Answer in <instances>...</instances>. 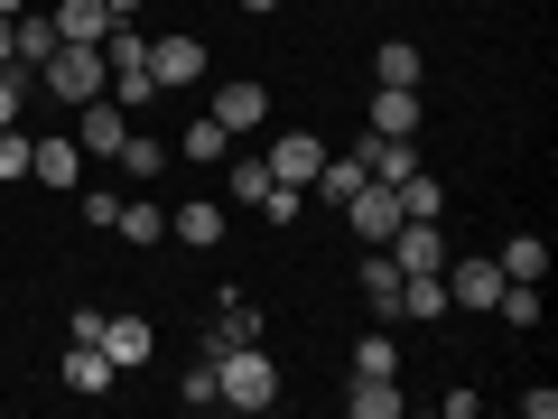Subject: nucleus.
Returning <instances> with one entry per match:
<instances>
[{
    "instance_id": "nucleus-1",
    "label": "nucleus",
    "mask_w": 558,
    "mask_h": 419,
    "mask_svg": "<svg viewBox=\"0 0 558 419\" xmlns=\"http://www.w3.org/2000/svg\"><path fill=\"white\" fill-rule=\"evenodd\" d=\"M215 400L223 410H270L279 400V363L260 355V345H223L215 355Z\"/></svg>"
},
{
    "instance_id": "nucleus-2",
    "label": "nucleus",
    "mask_w": 558,
    "mask_h": 419,
    "mask_svg": "<svg viewBox=\"0 0 558 419\" xmlns=\"http://www.w3.org/2000/svg\"><path fill=\"white\" fill-rule=\"evenodd\" d=\"M38 94H57L65 112H75V103H94V94H112V65H102V47H75V38H57V57L38 65Z\"/></svg>"
},
{
    "instance_id": "nucleus-3",
    "label": "nucleus",
    "mask_w": 558,
    "mask_h": 419,
    "mask_svg": "<svg viewBox=\"0 0 558 419\" xmlns=\"http://www.w3.org/2000/svg\"><path fill=\"white\" fill-rule=\"evenodd\" d=\"M447 318H494V299H502V261L494 252H447Z\"/></svg>"
},
{
    "instance_id": "nucleus-4",
    "label": "nucleus",
    "mask_w": 558,
    "mask_h": 419,
    "mask_svg": "<svg viewBox=\"0 0 558 419\" xmlns=\"http://www.w3.org/2000/svg\"><path fill=\"white\" fill-rule=\"evenodd\" d=\"M149 84H159V94H186V84H205V38H186V28H159V38H149Z\"/></svg>"
},
{
    "instance_id": "nucleus-5",
    "label": "nucleus",
    "mask_w": 558,
    "mask_h": 419,
    "mask_svg": "<svg viewBox=\"0 0 558 419\" xmlns=\"http://www.w3.org/2000/svg\"><path fill=\"white\" fill-rule=\"evenodd\" d=\"M121 140H131V112H121L112 94L75 103V149H84V159H94V168H112V149H121Z\"/></svg>"
},
{
    "instance_id": "nucleus-6",
    "label": "nucleus",
    "mask_w": 558,
    "mask_h": 419,
    "mask_svg": "<svg viewBox=\"0 0 558 419\" xmlns=\"http://www.w3.org/2000/svg\"><path fill=\"white\" fill-rule=\"evenodd\" d=\"M28 178H38V187H57V196H75V187L94 178V159L75 149V131H47L38 149H28Z\"/></svg>"
},
{
    "instance_id": "nucleus-7",
    "label": "nucleus",
    "mask_w": 558,
    "mask_h": 419,
    "mask_svg": "<svg viewBox=\"0 0 558 419\" xmlns=\"http://www.w3.org/2000/svg\"><path fill=\"white\" fill-rule=\"evenodd\" d=\"M260 168H270L279 187H317V168H326V140H317V131H279Z\"/></svg>"
},
{
    "instance_id": "nucleus-8",
    "label": "nucleus",
    "mask_w": 558,
    "mask_h": 419,
    "mask_svg": "<svg viewBox=\"0 0 558 419\" xmlns=\"http://www.w3.org/2000/svg\"><path fill=\"white\" fill-rule=\"evenodd\" d=\"M447 252H457V242L438 234V215H400V234H391V261H400V271H447Z\"/></svg>"
},
{
    "instance_id": "nucleus-9",
    "label": "nucleus",
    "mask_w": 558,
    "mask_h": 419,
    "mask_svg": "<svg viewBox=\"0 0 558 419\" xmlns=\"http://www.w3.org/2000/svg\"><path fill=\"white\" fill-rule=\"evenodd\" d=\"M344 224H354L363 242H391V234H400V196H391L381 178H363L354 196H344Z\"/></svg>"
},
{
    "instance_id": "nucleus-10",
    "label": "nucleus",
    "mask_w": 558,
    "mask_h": 419,
    "mask_svg": "<svg viewBox=\"0 0 558 419\" xmlns=\"http://www.w3.org/2000/svg\"><path fill=\"white\" fill-rule=\"evenodd\" d=\"M168 234H178L186 252H215V242L233 234V205H215V196H196V205H178V215H168Z\"/></svg>"
},
{
    "instance_id": "nucleus-11",
    "label": "nucleus",
    "mask_w": 558,
    "mask_h": 419,
    "mask_svg": "<svg viewBox=\"0 0 558 419\" xmlns=\"http://www.w3.org/2000/svg\"><path fill=\"white\" fill-rule=\"evenodd\" d=\"M57 382H65V392H84V400H102V392H112V382H121V363L102 355V345H65Z\"/></svg>"
},
{
    "instance_id": "nucleus-12",
    "label": "nucleus",
    "mask_w": 558,
    "mask_h": 419,
    "mask_svg": "<svg viewBox=\"0 0 558 419\" xmlns=\"http://www.w3.org/2000/svg\"><path fill=\"white\" fill-rule=\"evenodd\" d=\"M205 112L242 140V131H260V121H270V94H260V84H215V103H205Z\"/></svg>"
},
{
    "instance_id": "nucleus-13",
    "label": "nucleus",
    "mask_w": 558,
    "mask_h": 419,
    "mask_svg": "<svg viewBox=\"0 0 558 419\" xmlns=\"http://www.w3.org/2000/svg\"><path fill=\"white\" fill-rule=\"evenodd\" d=\"M94 345H102V355L121 363V373H140V363H149V345H159V336H149V326H140V318H102V326H94Z\"/></svg>"
},
{
    "instance_id": "nucleus-14",
    "label": "nucleus",
    "mask_w": 558,
    "mask_h": 419,
    "mask_svg": "<svg viewBox=\"0 0 558 419\" xmlns=\"http://www.w3.org/2000/svg\"><path fill=\"white\" fill-rule=\"evenodd\" d=\"M344 410L354 419H400V373H354L344 382Z\"/></svg>"
},
{
    "instance_id": "nucleus-15",
    "label": "nucleus",
    "mask_w": 558,
    "mask_h": 419,
    "mask_svg": "<svg viewBox=\"0 0 558 419\" xmlns=\"http://www.w3.org/2000/svg\"><path fill=\"white\" fill-rule=\"evenodd\" d=\"M373 131L381 140H418V94H410V84H381V94H373Z\"/></svg>"
},
{
    "instance_id": "nucleus-16",
    "label": "nucleus",
    "mask_w": 558,
    "mask_h": 419,
    "mask_svg": "<svg viewBox=\"0 0 558 419\" xmlns=\"http://www.w3.org/2000/svg\"><path fill=\"white\" fill-rule=\"evenodd\" d=\"M47 20H57V38H75V47H102L112 10H102V0H65V10H47Z\"/></svg>"
},
{
    "instance_id": "nucleus-17",
    "label": "nucleus",
    "mask_w": 558,
    "mask_h": 419,
    "mask_svg": "<svg viewBox=\"0 0 558 419\" xmlns=\"http://www.w3.org/2000/svg\"><path fill=\"white\" fill-rule=\"evenodd\" d=\"M260 196H270V168H260V159H233V149H223V205H242V215H252Z\"/></svg>"
},
{
    "instance_id": "nucleus-18",
    "label": "nucleus",
    "mask_w": 558,
    "mask_h": 419,
    "mask_svg": "<svg viewBox=\"0 0 558 419\" xmlns=\"http://www.w3.org/2000/svg\"><path fill=\"white\" fill-rule=\"evenodd\" d=\"M10 57H20L28 75H38V65L57 57V20H28V10H20V20H10Z\"/></svg>"
},
{
    "instance_id": "nucleus-19",
    "label": "nucleus",
    "mask_w": 558,
    "mask_h": 419,
    "mask_svg": "<svg viewBox=\"0 0 558 419\" xmlns=\"http://www.w3.org/2000/svg\"><path fill=\"white\" fill-rule=\"evenodd\" d=\"M178 149H186V159H196V168H223V149H233V131H223L215 112H196V121H186V131H178Z\"/></svg>"
},
{
    "instance_id": "nucleus-20",
    "label": "nucleus",
    "mask_w": 558,
    "mask_h": 419,
    "mask_svg": "<svg viewBox=\"0 0 558 419\" xmlns=\"http://www.w3.org/2000/svg\"><path fill=\"white\" fill-rule=\"evenodd\" d=\"M494 261H502V279H549V242H539V234H512Z\"/></svg>"
},
{
    "instance_id": "nucleus-21",
    "label": "nucleus",
    "mask_w": 558,
    "mask_h": 419,
    "mask_svg": "<svg viewBox=\"0 0 558 419\" xmlns=\"http://www.w3.org/2000/svg\"><path fill=\"white\" fill-rule=\"evenodd\" d=\"M112 168H121V178H159V168H168V140L131 131V140H121V149H112Z\"/></svg>"
},
{
    "instance_id": "nucleus-22",
    "label": "nucleus",
    "mask_w": 558,
    "mask_h": 419,
    "mask_svg": "<svg viewBox=\"0 0 558 419\" xmlns=\"http://www.w3.org/2000/svg\"><path fill=\"white\" fill-rule=\"evenodd\" d=\"M363 299H373L381 318H400V261H391V252H373V261H363Z\"/></svg>"
},
{
    "instance_id": "nucleus-23",
    "label": "nucleus",
    "mask_w": 558,
    "mask_h": 419,
    "mask_svg": "<svg viewBox=\"0 0 558 419\" xmlns=\"http://www.w3.org/2000/svg\"><path fill=\"white\" fill-rule=\"evenodd\" d=\"M112 234H121V242H168V215H159L149 196H121V224H112Z\"/></svg>"
},
{
    "instance_id": "nucleus-24",
    "label": "nucleus",
    "mask_w": 558,
    "mask_h": 419,
    "mask_svg": "<svg viewBox=\"0 0 558 419\" xmlns=\"http://www.w3.org/2000/svg\"><path fill=\"white\" fill-rule=\"evenodd\" d=\"M373 75H381V84H410V94H418V75H428V65H418V47H410V38H381Z\"/></svg>"
},
{
    "instance_id": "nucleus-25",
    "label": "nucleus",
    "mask_w": 558,
    "mask_h": 419,
    "mask_svg": "<svg viewBox=\"0 0 558 419\" xmlns=\"http://www.w3.org/2000/svg\"><path fill=\"white\" fill-rule=\"evenodd\" d=\"M252 215H260V224H279V234H289V224L307 215V187H279V178H270V196H260Z\"/></svg>"
},
{
    "instance_id": "nucleus-26",
    "label": "nucleus",
    "mask_w": 558,
    "mask_h": 419,
    "mask_svg": "<svg viewBox=\"0 0 558 419\" xmlns=\"http://www.w3.org/2000/svg\"><path fill=\"white\" fill-rule=\"evenodd\" d=\"M38 94V75L28 65H0V131H20V103Z\"/></svg>"
},
{
    "instance_id": "nucleus-27",
    "label": "nucleus",
    "mask_w": 558,
    "mask_h": 419,
    "mask_svg": "<svg viewBox=\"0 0 558 419\" xmlns=\"http://www.w3.org/2000/svg\"><path fill=\"white\" fill-rule=\"evenodd\" d=\"M75 196H84V224H94V234H112V224H121V196H112L102 178H84Z\"/></svg>"
},
{
    "instance_id": "nucleus-28",
    "label": "nucleus",
    "mask_w": 558,
    "mask_h": 419,
    "mask_svg": "<svg viewBox=\"0 0 558 419\" xmlns=\"http://www.w3.org/2000/svg\"><path fill=\"white\" fill-rule=\"evenodd\" d=\"M354 373H400V355H391V326H373V336L354 345Z\"/></svg>"
},
{
    "instance_id": "nucleus-29",
    "label": "nucleus",
    "mask_w": 558,
    "mask_h": 419,
    "mask_svg": "<svg viewBox=\"0 0 558 419\" xmlns=\"http://www.w3.org/2000/svg\"><path fill=\"white\" fill-rule=\"evenodd\" d=\"M28 149H38V140H28V131H0V178H10V187L28 178Z\"/></svg>"
},
{
    "instance_id": "nucleus-30",
    "label": "nucleus",
    "mask_w": 558,
    "mask_h": 419,
    "mask_svg": "<svg viewBox=\"0 0 558 419\" xmlns=\"http://www.w3.org/2000/svg\"><path fill=\"white\" fill-rule=\"evenodd\" d=\"M178 400H186V410H215V363H186V382H178Z\"/></svg>"
},
{
    "instance_id": "nucleus-31",
    "label": "nucleus",
    "mask_w": 558,
    "mask_h": 419,
    "mask_svg": "<svg viewBox=\"0 0 558 419\" xmlns=\"http://www.w3.org/2000/svg\"><path fill=\"white\" fill-rule=\"evenodd\" d=\"M102 10H112V20H140V10H149V0H102Z\"/></svg>"
},
{
    "instance_id": "nucleus-32",
    "label": "nucleus",
    "mask_w": 558,
    "mask_h": 419,
    "mask_svg": "<svg viewBox=\"0 0 558 419\" xmlns=\"http://www.w3.org/2000/svg\"><path fill=\"white\" fill-rule=\"evenodd\" d=\"M0 65H20V57H10V20H0Z\"/></svg>"
},
{
    "instance_id": "nucleus-33",
    "label": "nucleus",
    "mask_w": 558,
    "mask_h": 419,
    "mask_svg": "<svg viewBox=\"0 0 558 419\" xmlns=\"http://www.w3.org/2000/svg\"><path fill=\"white\" fill-rule=\"evenodd\" d=\"M20 10H28V0H0V20H20Z\"/></svg>"
},
{
    "instance_id": "nucleus-34",
    "label": "nucleus",
    "mask_w": 558,
    "mask_h": 419,
    "mask_svg": "<svg viewBox=\"0 0 558 419\" xmlns=\"http://www.w3.org/2000/svg\"><path fill=\"white\" fill-rule=\"evenodd\" d=\"M242 10H279V0H242Z\"/></svg>"
}]
</instances>
